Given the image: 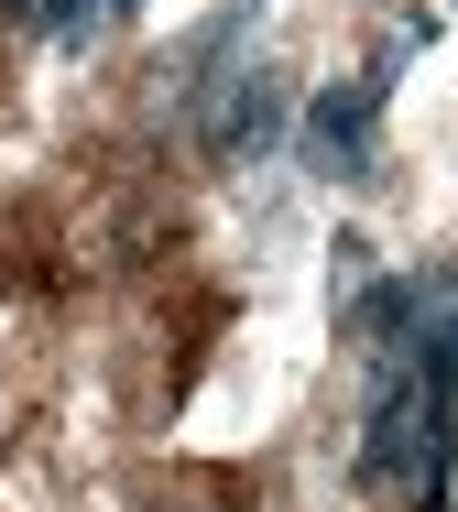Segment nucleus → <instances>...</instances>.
I'll list each match as a JSON object with an SVG mask.
<instances>
[{
	"label": "nucleus",
	"instance_id": "20e7f679",
	"mask_svg": "<svg viewBox=\"0 0 458 512\" xmlns=\"http://www.w3.org/2000/svg\"><path fill=\"white\" fill-rule=\"evenodd\" d=\"M33 22H44V33H55V44H77V33H88V22H99V0H33Z\"/></svg>",
	"mask_w": 458,
	"mask_h": 512
},
{
	"label": "nucleus",
	"instance_id": "39448f33",
	"mask_svg": "<svg viewBox=\"0 0 458 512\" xmlns=\"http://www.w3.org/2000/svg\"><path fill=\"white\" fill-rule=\"evenodd\" d=\"M99 11H142V0H99Z\"/></svg>",
	"mask_w": 458,
	"mask_h": 512
},
{
	"label": "nucleus",
	"instance_id": "f257e3e1",
	"mask_svg": "<svg viewBox=\"0 0 458 512\" xmlns=\"http://www.w3.org/2000/svg\"><path fill=\"white\" fill-rule=\"evenodd\" d=\"M382 99H393V55L360 66V77H339V88H317L306 120H295V164L328 175V186H360L382 164Z\"/></svg>",
	"mask_w": 458,
	"mask_h": 512
},
{
	"label": "nucleus",
	"instance_id": "7ed1b4c3",
	"mask_svg": "<svg viewBox=\"0 0 458 512\" xmlns=\"http://www.w3.org/2000/svg\"><path fill=\"white\" fill-rule=\"evenodd\" d=\"M251 22H262V0H229V11H208V22H197L186 44H175V88H186V99L208 88V66H219V55L240 44V33H251Z\"/></svg>",
	"mask_w": 458,
	"mask_h": 512
},
{
	"label": "nucleus",
	"instance_id": "f03ea898",
	"mask_svg": "<svg viewBox=\"0 0 458 512\" xmlns=\"http://www.w3.org/2000/svg\"><path fill=\"white\" fill-rule=\"evenodd\" d=\"M273 131H284V88H273V66H219V77L197 88V142H208V153L251 164Z\"/></svg>",
	"mask_w": 458,
	"mask_h": 512
}]
</instances>
